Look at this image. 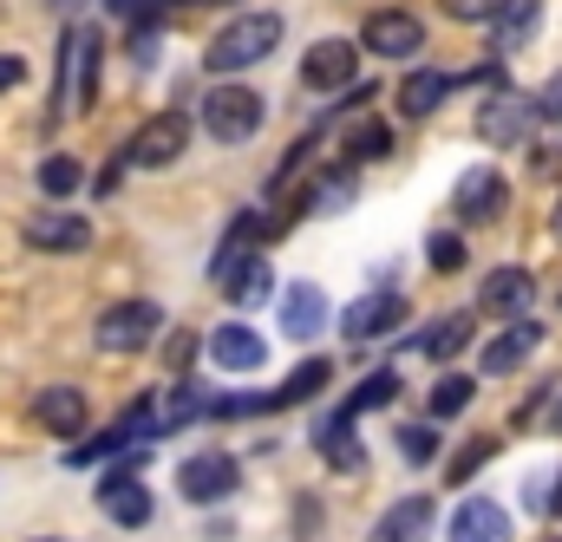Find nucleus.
<instances>
[{"instance_id": "nucleus-24", "label": "nucleus", "mask_w": 562, "mask_h": 542, "mask_svg": "<svg viewBox=\"0 0 562 542\" xmlns=\"http://www.w3.org/2000/svg\"><path fill=\"white\" fill-rule=\"evenodd\" d=\"M537 26H543V0H510V7L491 20V33H497V53H524Z\"/></svg>"}, {"instance_id": "nucleus-12", "label": "nucleus", "mask_w": 562, "mask_h": 542, "mask_svg": "<svg viewBox=\"0 0 562 542\" xmlns=\"http://www.w3.org/2000/svg\"><path fill=\"white\" fill-rule=\"evenodd\" d=\"M236 458L229 451H203V458H190L183 471H177V490L190 497V504H216V497H229L236 490Z\"/></svg>"}, {"instance_id": "nucleus-8", "label": "nucleus", "mask_w": 562, "mask_h": 542, "mask_svg": "<svg viewBox=\"0 0 562 542\" xmlns=\"http://www.w3.org/2000/svg\"><path fill=\"white\" fill-rule=\"evenodd\" d=\"M20 236H26V249H40V256H79V249H92V223L72 216V210H33V216L20 223Z\"/></svg>"}, {"instance_id": "nucleus-38", "label": "nucleus", "mask_w": 562, "mask_h": 542, "mask_svg": "<svg viewBox=\"0 0 562 542\" xmlns=\"http://www.w3.org/2000/svg\"><path fill=\"white\" fill-rule=\"evenodd\" d=\"M13 86H26V59L20 53H0V92H13Z\"/></svg>"}, {"instance_id": "nucleus-15", "label": "nucleus", "mask_w": 562, "mask_h": 542, "mask_svg": "<svg viewBox=\"0 0 562 542\" xmlns=\"http://www.w3.org/2000/svg\"><path fill=\"white\" fill-rule=\"evenodd\" d=\"M530 118H537V99H524V92H491L484 112H477V132L491 137V144H524Z\"/></svg>"}, {"instance_id": "nucleus-18", "label": "nucleus", "mask_w": 562, "mask_h": 542, "mask_svg": "<svg viewBox=\"0 0 562 542\" xmlns=\"http://www.w3.org/2000/svg\"><path fill=\"white\" fill-rule=\"evenodd\" d=\"M445 537H451V542H510V517H504V504L471 497V504H458V510H451Z\"/></svg>"}, {"instance_id": "nucleus-35", "label": "nucleus", "mask_w": 562, "mask_h": 542, "mask_svg": "<svg viewBox=\"0 0 562 542\" xmlns=\"http://www.w3.org/2000/svg\"><path fill=\"white\" fill-rule=\"evenodd\" d=\"M164 366H170V373H190V366H196V334H190V327H177V334L164 340Z\"/></svg>"}, {"instance_id": "nucleus-37", "label": "nucleus", "mask_w": 562, "mask_h": 542, "mask_svg": "<svg viewBox=\"0 0 562 542\" xmlns=\"http://www.w3.org/2000/svg\"><path fill=\"white\" fill-rule=\"evenodd\" d=\"M537 118H543V125H562V72L537 92Z\"/></svg>"}, {"instance_id": "nucleus-1", "label": "nucleus", "mask_w": 562, "mask_h": 542, "mask_svg": "<svg viewBox=\"0 0 562 542\" xmlns=\"http://www.w3.org/2000/svg\"><path fill=\"white\" fill-rule=\"evenodd\" d=\"M281 39H288V26H281V13H236L216 39H210V53H203V66L216 72V79H236V72H249V66H262L269 53H276Z\"/></svg>"}, {"instance_id": "nucleus-39", "label": "nucleus", "mask_w": 562, "mask_h": 542, "mask_svg": "<svg viewBox=\"0 0 562 542\" xmlns=\"http://www.w3.org/2000/svg\"><path fill=\"white\" fill-rule=\"evenodd\" d=\"M157 7H170V0H105V13H119V20H132V13H157Z\"/></svg>"}, {"instance_id": "nucleus-23", "label": "nucleus", "mask_w": 562, "mask_h": 542, "mask_svg": "<svg viewBox=\"0 0 562 542\" xmlns=\"http://www.w3.org/2000/svg\"><path fill=\"white\" fill-rule=\"evenodd\" d=\"M451 92H458V72H413V79L400 86V112H406V118H431Z\"/></svg>"}, {"instance_id": "nucleus-4", "label": "nucleus", "mask_w": 562, "mask_h": 542, "mask_svg": "<svg viewBox=\"0 0 562 542\" xmlns=\"http://www.w3.org/2000/svg\"><path fill=\"white\" fill-rule=\"evenodd\" d=\"M164 327V307L157 301H112L105 314H99V327H92V340H99V353H144V340Z\"/></svg>"}, {"instance_id": "nucleus-27", "label": "nucleus", "mask_w": 562, "mask_h": 542, "mask_svg": "<svg viewBox=\"0 0 562 542\" xmlns=\"http://www.w3.org/2000/svg\"><path fill=\"white\" fill-rule=\"evenodd\" d=\"M79 183H86V163H79V157H66V150H59V157H46V163H40V190H46L53 203L79 196Z\"/></svg>"}, {"instance_id": "nucleus-36", "label": "nucleus", "mask_w": 562, "mask_h": 542, "mask_svg": "<svg viewBox=\"0 0 562 542\" xmlns=\"http://www.w3.org/2000/svg\"><path fill=\"white\" fill-rule=\"evenodd\" d=\"M438 7H445L451 20H471V26H477V20H497L510 0H438Z\"/></svg>"}, {"instance_id": "nucleus-22", "label": "nucleus", "mask_w": 562, "mask_h": 542, "mask_svg": "<svg viewBox=\"0 0 562 542\" xmlns=\"http://www.w3.org/2000/svg\"><path fill=\"white\" fill-rule=\"evenodd\" d=\"M471 334H477V314H445V320H431L419 334V353L431 366H451V360L471 347Z\"/></svg>"}, {"instance_id": "nucleus-11", "label": "nucleus", "mask_w": 562, "mask_h": 542, "mask_svg": "<svg viewBox=\"0 0 562 542\" xmlns=\"http://www.w3.org/2000/svg\"><path fill=\"white\" fill-rule=\"evenodd\" d=\"M367 53H380V59H413L425 46V26H419V13H406V7H386V13H373L367 20Z\"/></svg>"}, {"instance_id": "nucleus-9", "label": "nucleus", "mask_w": 562, "mask_h": 542, "mask_svg": "<svg viewBox=\"0 0 562 542\" xmlns=\"http://www.w3.org/2000/svg\"><path fill=\"white\" fill-rule=\"evenodd\" d=\"M530 301H537V274L530 269H491L484 274V287H477V307L484 314H497V320H530Z\"/></svg>"}, {"instance_id": "nucleus-40", "label": "nucleus", "mask_w": 562, "mask_h": 542, "mask_svg": "<svg viewBox=\"0 0 562 542\" xmlns=\"http://www.w3.org/2000/svg\"><path fill=\"white\" fill-rule=\"evenodd\" d=\"M550 236L562 242V196H557V210H550Z\"/></svg>"}, {"instance_id": "nucleus-17", "label": "nucleus", "mask_w": 562, "mask_h": 542, "mask_svg": "<svg viewBox=\"0 0 562 542\" xmlns=\"http://www.w3.org/2000/svg\"><path fill=\"white\" fill-rule=\"evenodd\" d=\"M537 347H543V320H517V327H504V334L477 353V366H484L491 380H504V373H517Z\"/></svg>"}, {"instance_id": "nucleus-21", "label": "nucleus", "mask_w": 562, "mask_h": 542, "mask_svg": "<svg viewBox=\"0 0 562 542\" xmlns=\"http://www.w3.org/2000/svg\"><path fill=\"white\" fill-rule=\"evenodd\" d=\"M314 444L327 451V464L340 471V477H353L360 464H367V451H360V438H353V411L340 406L334 418H321V431H314Z\"/></svg>"}, {"instance_id": "nucleus-3", "label": "nucleus", "mask_w": 562, "mask_h": 542, "mask_svg": "<svg viewBox=\"0 0 562 542\" xmlns=\"http://www.w3.org/2000/svg\"><path fill=\"white\" fill-rule=\"evenodd\" d=\"M203 132L216 137V144H249V137L262 132V92L223 79L216 92H203Z\"/></svg>"}, {"instance_id": "nucleus-14", "label": "nucleus", "mask_w": 562, "mask_h": 542, "mask_svg": "<svg viewBox=\"0 0 562 542\" xmlns=\"http://www.w3.org/2000/svg\"><path fill=\"white\" fill-rule=\"evenodd\" d=\"M210 360H216L223 373H256V366L269 360V340H262L256 327H243V320H223V327L210 334Z\"/></svg>"}, {"instance_id": "nucleus-44", "label": "nucleus", "mask_w": 562, "mask_h": 542, "mask_svg": "<svg viewBox=\"0 0 562 542\" xmlns=\"http://www.w3.org/2000/svg\"><path fill=\"white\" fill-rule=\"evenodd\" d=\"M33 542H59V537H33Z\"/></svg>"}, {"instance_id": "nucleus-19", "label": "nucleus", "mask_w": 562, "mask_h": 542, "mask_svg": "<svg viewBox=\"0 0 562 542\" xmlns=\"http://www.w3.org/2000/svg\"><path fill=\"white\" fill-rule=\"evenodd\" d=\"M33 418H40L53 438L72 444V438L86 431V393H79V386H46V393L33 399Z\"/></svg>"}, {"instance_id": "nucleus-6", "label": "nucleus", "mask_w": 562, "mask_h": 542, "mask_svg": "<svg viewBox=\"0 0 562 542\" xmlns=\"http://www.w3.org/2000/svg\"><path fill=\"white\" fill-rule=\"evenodd\" d=\"M451 210H458L464 223H497V216L510 210V177L491 170V163H471V170L451 183Z\"/></svg>"}, {"instance_id": "nucleus-16", "label": "nucleus", "mask_w": 562, "mask_h": 542, "mask_svg": "<svg viewBox=\"0 0 562 542\" xmlns=\"http://www.w3.org/2000/svg\"><path fill=\"white\" fill-rule=\"evenodd\" d=\"M406 320V301L400 294H360L347 314H340V334L347 340H380V334H393Z\"/></svg>"}, {"instance_id": "nucleus-32", "label": "nucleus", "mask_w": 562, "mask_h": 542, "mask_svg": "<svg viewBox=\"0 0 562 542\" xmlns=\"http://www.w3.org/2000/svg\"><path fill=\"white\" fill-rule=\"evenodd\" d=\"M491 458H497V438H471V444L451 458V471H445V477H451V484H464V477H477Z\"/></svg>"}, {"instance_id": "nucleus-26", "label": "nucleus", "mask_w": 562, "mask_h": 542, "mask_svg": "<svg viewBox=\"0 0 562 542\" xmlns=\"http://www.w3.org/2000/svg\"><path fill=\"white\" fill-rule=\"evenodd\" d=\"M223 287H229V301H236V307H262V301H276V274H269L262 256H256V262H243Z\"/></svg>"}, {"instance_id": "nucleus-43", "label": "nucleus", "mask_w": 562, "mask_h": 542, "mask_svg": "<svg viewBox=\"0 0 562 542\" xmlns=\"http://www.w3.org/2000/svg\"><path fill=\"white\" fill-rule=\"evenodd\" d=\"M550 425H557V431H562V406H557V411H550Z\"/></svg>"}, {"instance_id": "nucleus-25", "label": "nucleus", "mask_w": 562, "mask_h": 542, "mask_svg": "<svg viewBox=\"0 0 562 542\" xmlns=\"http://www.w3.org/2000/svg\"><path fill=\"white\" fill-rule=\"evenodd\" d=\"M327 380H334V360H301V366H294V373H288V380L276 386V411L301 406V399H314Z\"/></svg>"}, {"instance_id": "nucleus-28", "label": "nucleus", "mask_w": 562, "mask_h": 542, "mask_svg": "<svg viewBox=\"0 0 562 542\" xmlns=\"http://www.w3.org/2000/svg\"><path fill=\"white\" fill-rule=\"evenodd\" d=\"M393 399H400V373H393V366H380V373H367V380H360V386L347 393V411L360 418V411H373V406H393Z\"/></svg>"}, {"instance_id": "nucleus-2", "label": "nucleus", "mask_w": 562, "mask_h": 542, "mask_svg": "<svg viewBox=\"0 0 562 542\" xmlns=\"http://www.w3.org/2000/svg\"><path fill=\"white\" fill-rule=\"evenodd\" d=\"M99 26H86V20H72L66 33H59V99H53V112H92V99H99Z\"/></svg>"}, {"instance_id": "nucleus-20", "label": "nucleus", "mask_w": 562, "mask_h": 542, "mask_svg": "<svg viewBox=\"0 0 562 542\" xmlns=\"http://www.w3.org/2000/svg\"><path fill=\"white\" fill-rule=\"evenodd\" d=\"M431 510H438L431 497H400V504L373 523V537H367V542H425V537H431V523H438Z\"/></svg>"}, {"instance_id": "nucleus-7", "label": "nucleus", "mask_w": 562, "mask_h": 542, "mask_svg": "<svg viewBox=\"0 0 562 542\" xmlns=\"http://www.w3.org/2000/svg\"><path fill=\"white\" fill-rule=\"evenodd\" d=\"M138 471H144V451H125V464H119V471H105V484H99L105 517H112V523H125V530H144V523H150V490L138 484Z\"/></svg>"}, {"instance_id": "nucleus-5", "label": "nucleus", "mask_w": 562, "mask_h": 542, "mask_svg": "<svg viewBox=\"0 0 562 542\" xmlns=\"http://www.w3.org/2000/svg\"><path fill=\"white\" fill-rule=\"evenodd\" d=\"M190 150V118L183 112H157V118H144L132 144H125V163L132 170H164V163H177Z\"/></svg>"}, {"instance_id": "nucleus-31", "label": "nucleus", "mask_w": 562, "mask_h": 542, "mask_svg": "<svg viewBox=\"0 0 562 542\" xmlns=\"http://www.w3.org/2000/svg\"><path fill=\"white\" fill-rule=\"evenodd\" d=\"M425 262L438 274H458L464 269V242H458L451 229H431V236H425Z\"/></svg>"}, {"instance_id": "nucleus-13", "label": "nucleus", "mask_w": 562, "mask_h": 542, "mask_svg": "<svg viewBox=\"0 0 562 542\" xmlns=\"http://www.w3.org/2000/svg\"><path fill=\"white\" fill-rule=\"evenodd\" d=\"M281 314V340H314L321 327H327V294L314 287V281H288L276 301Z\"/></svg>"}, {"instance_id": "nucleus-30", "label": "nucleus", "mask_w": 562, "mask_h": 542, "mask_svg": "<svg viewBox=\"0 0 562 542\" xmlns=\"http://www.w3.org/2000/svg\"><path fill=\"white\" fill-rule=\"evenodd\" d=\"M334 210H353V170L314 183V216H334Z\"/></svg>"}, {"instance_id": "nucleus-41", "label": "nucleus", "mask_w": 562, "mask_h": 542, "mask_svg": "<svg viewBox=\"0 0 562 542\" xmlns=\"http://www.w3.org/2000/svg\"><path fill=\"white\" fill-rule=\"evenodd\" d=\"M550 517H562V477H557V490H550Z\"/></svg>"}, {"instance_id": "nucleus-29", "label": "nucleus", "mask_w": 562, "mask_h": 542, "mask_svg": "<svg viewBox=\"0 0 562 542\" xmlns=\"http://www.w3.org/2000/svg\"><path fill=\"white\" fill-rule=\"evenodd\" d=\"M471 393H477L471 373H438L431 380V418H458V411L471 406Z\"/></svg>"}, {"instance_id": "nucleus-33", "label": "nucleus", "mask_w": 562, "mask_h": 542, "mask_svg": "<svg viewBox=\"0 0 562 542\" xmlns=\"http://www.w3.org/2000/svg\"><path fill=\"white\" fill-rule=\"evenodd\" d=\"M400 451H406V464H438V431L431 425H400Z\"/></svg>"}, {"instance_id": "nucleus-10", "label": "nucleus", "mask_w": 562, "mask_h": 542, "mask_svg": "<svg viewBox=\"0 0 562 542\" xmlns=\"http://www.w3.org/2000/svg\"><path fill=\"white\" fill-rule=\"evenodd\" d=\"M353 66H360L353 39H314L307 59H301V86L307 92H340V86H353Z\"/></svg>"}, {"instance_id": "nucleus-34", "label": "nucleus", "mask_w": 562, "mask_h": 542, "mask_svg": "<svg viewBox=\"0 0 562 542\" xmlns=\"http://www.w3.org/2000/svg\"><path fill=\"white\" fill-rule=\"evenodd\" d=\"M353 157H360V163L393 157V132H386V125H360V132H353Z\"/></svg>"}, {"instance_id": "nucleus-42", "label": "nucleus", "mask_w": 562, "mask_h": 542, "mask_svg": "<svg viewBox=\"0 0 562 542\" xmlns=\"http://www.w3.org/2000/svg\"><path fill=\"white\" fill-rule=\"evenodd\" d=\"M53 7H59V13H72V7H79V0H53Z\"/></svg>"}]
</instances>
